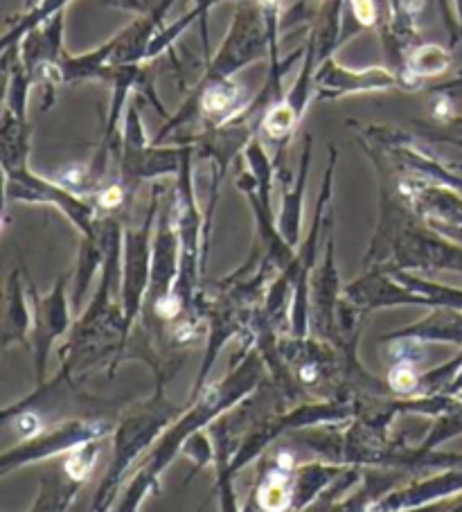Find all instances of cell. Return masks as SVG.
Returning a JSON list of instances; mask_svg holds the SVG:
<instances>
[{
  "mask_svg": "<svg viewBox=\"0 0 462 512\" xmlns=\"http://www.w3.org/2000/svg\"><path fill=\"white\" fill-rule=\"evenodd\" d=\"M30 328V314L25 310L23 303V294L19 285L10 287V312H7V321H5V341L10 343L12 337L16 339H25V330Z\"/></svg>",
  "mask_w": 462,
  "mask_h": 512,
  "instance_id": "2e32d148",
  "label": "cell"
},
{
  "mask_svg": "<svg viewBox=\"0 0 462 512\" xmlns=\"http://www.w3.org/2000/svg\"><path fill=\"white\" fill-rule=\"evenodd\" d=\"M93 443V440H91ZM91 443H86V445H79L75 452H73V456L68 458V463H66V472H68V476L70 479H73L75 483H82L86 476H88V472H91V465H93V458H95V445H91Z\"/></svg>",
  "mask_w": 462,
  "mask_h": 512,
  "instance_id": "e0dca14e",
  "label": "cell"
},
{
  "mask_svg": "<svg viewBox=\"0 0 462 512\" xmlns=\"http://www.w3.org/2000/svg\"><path fill=\"white\" fill-rule=\"evenodd\" d=\"M66 280V276L61 278L57 289L48 298H34L37 300V310H34V343H37L39 375H43V368H46L50 343L68 328V307L64 298Z\"/></svg>",
  "mask_w": 462,
  "mask_h": 512,
  "instance_id": "30bf717a",
  "label": "cell"
},
{
  "mask_svg": "<svg viewBox=\"0 0 462 512\" xmlns=\"http://www.w3.org/2000/svg\"><path fill=\"white\" fill-rule=\"evenodd\" d=\"M388 339H415L422 343L442 341L462 346V310L453 307H435L431 316L411 328L390 334Z\"/></svg>",
  "mask_w": 462,
  "mask_h": 512,
  "instance_id": "8fae6325",
  "label": "cell"
},
{
  "mask_svg": "<svg viewBox=\"0 0 462 512\" xmlns=\"http://www.w3.org/2000/svg\"><path fill=\"white\" fill-rule=\"evenodd\" d=\"M314 86L318 100H339L354 93L372 91H420L422 82L393 68H363L352 70L341 66L334 57H327L314 73Z\"/></svg>",
  "mask_w": 462,
  "mask_h": 512,
  "instance_id": "3957f363",
  "label": "cell"
},
{
  "mask_svg": "<svg viewBox=\"0 0 462 512\" xmlns=\"http://www.w3.org/2000/svg\"><path fill=\"white\" fill-rule=\"evenodd\" d=\"M462 492V467H449L442 474H435L431 479L422 483H413L408 488L390 494L379 506H372V510H408L420 508L424 503L440 501L453 497V494Z\"/></svg>",
  "mask_w": 462,
  "mask_h": 512,
  "instance_id": "9c48e42d",
  "label": "cell"
},
{
  "mask_svg": "<svg viewBox=\"0 0 462 512\" xmlns=\"http://www.w3.org/2000/svg\"><path fill=\"white\" fill-rule=\"evenodd\" d=\"M142 3H145V5H147V10H151V7H154V5H156V0H142Z\"/></svg>",
  "mask_w": 462,
  "mask_h": 512,
  "instance_id": "cb8c5ba5",
  "label": "cell"
},
{
  "mask_svg": "<svg viewBox=\"0 0 462 512\" xmlns=\"http://www.w3.org/2000/svg\"><path fill=\"white\" fill-rule=\"evenodd\" d=\"M451 66V52L440 46H433V43H422V46H415L406 57V68L404 73L411 75L413 79H424L447 73Z\"/></svg>",
  "mask_w": 462,
  "mask_h": 512,
  "instance_id": "9a60e30c",
  "label": "cell"
},
{
  "mask_svg": "<svg viewBox=\"0 0 462 512\" xmlns=\"http://www.w3.org/2000/svg\"><path fill=\"white\" fill-rule=\"evenodd\" d=\"M352 7L354 19H357L359 28H372L379 23V10L375 0H348Z\"/></svg>",
  "mask_w": 462,
  "mask_h": 512,
  "instance_id": "d6986e66",
  "label": "cell"
},
{
  "mask_svg": "<svg viewBox=\"0 0 462 512\" xmlns=\"http://www.w3.org/2000/svg\"><path fill=\"white\" fill-rule=\"evenodd\" d=\"M5 190L10 199H19V201H43V203H55L59 210L73 219L77 228H82L86 237H95V228H93V215L95 208L91 203H86L84 199H79L73 190L61 188L57 183H50L41 176H34L28 165H14V167H5Z\"/></svg>",
  "mask_w": 462,
  "mask_h": 512,
  "instance_id": "5b68a950",
  "label": "cell"
},
{
  "mask_svg": "<svg viewBox=\"0 0 462 512\" xmlns=\"http://www.w3.org/2000/svg\"><path fill=\"white\" fill-rule=\"evenodd\" d=\"M447 125H449V127H453V129L462 131V116H453V118H449V120H447Z\"/></svg>",
  "mask_w": 462,
  "mask_h": 512,
  "instance_id": "603a6c76",
  "label": "cell"
},
{
  "mask_svg": "<svg viewBox=\"0 0 462 512\" xmlns=\"http://www.w3.org/2000/svg\"><path fill=\"white\" fill-rule=\"evenodd\" d=\"M377 10H379V23L386 25L390 19V10H393V0H375Z\"/></svg>",
  "mask_w": 462,
  "mask_h": 512,
  "instance_id": "7402d4cb",
  "label": "cell"
},
{
  "mask_svg": "<svg viewBox=\"0 0 462 512\" xmlns=\"http://www.w3.org/2000/svg\"><path fill=\"white\" fill-rule=\"evenodd\" d=\"M192 145L183 147H161L147 143L145 129H142L138 104H129L124 116L122 131V179L120 185L129 194L138 188L142 179H154L163 174H179L185 156L192 152Z\"/></svg>",
  "mask_w": 462,
  "mask_h": 512,
  "instance_id": "7a4b0ae2",
  "label": "cell"
},
{
  "mask_svg": "<svg viewBox=\"0 0 462 512\" xmlns=\"http://www.w3.org/2000/svg\"><path fill=\"white\" fill-rule=\"evenodd\" d=\"M309 161H312V136L305 138V152H302L300 161V174L296 185L289 192L284 188V206L278 224V233L287 240L291 246H296L298 233H300V219H302V194H305V183L309 174Z\"/></svg>",
  "mask_w": 462,
  "mask_h": 512,
  "instance_id": "7c38bea8",
  "label": "cell"
},
{
  "mask_svg": "<svg viewBox=\"0 0 462 512\" xmlns=\"http://www.w3.org/2000/svg\"><path fill=\"white\" fill-rule=\"evenodd\" d=\"M156 402L147 406V411L129 416L122 422V427L118 429V436H115L113 470L106 474V479L102 481L95 508H104L106 503L113 501L115 490L120 488L124 470H127V467L133 463V458H136L142 449L149 447V443L156 438L158 431H161L174 416L170 406H161V409H156Z\"/></svg>",
  "mask_w": 462,
  "mask_h": 512,
  "instance_id": "277c9868",
  "label": "cell"
},
{
  "mask_svg": "<svg viewBox=\"0 0 462 512\" xmlns=\"http://www.w3.org/2000/svg\"><path fill=\"white\" fill-rule=\"evenodd\" d=\"M413 364H397L390 373V386L399 395H413L417 393V386H420V375H415Z\"/></svg>",
  "mask_w": 462,
  "mask_h": 512,
  "instance_id": "ac0fdd59",
  "label": "cell"
},
{
  "mask_svg": "<svg viewBox=\"0 0 462 512\" xmlns=\"http://www.w3.org/2000/svg\"><path fill=\"white\" fill-rule=\"evenodd\" d=\"M68 3H73V0H34L28 10H25L19 19L10 25V30H7L3 39V52L19 48V43L28 37L32 30H37L39 25L50 21L52 16L64 12Z\"/></svg>",
  "mask_w": 462,
  "mask_h": 512,
  "instance_id": "4fadbf2b",
  "label": "cell"
},
{
  "mask_svg": "<svg viewBox=\"0 0 462 512\" xmlns=\"http://www.w3.org/2000/svg\"><path fill=\"white\" fill-rule=\"evenodd\" d=\"M106 429L109 427L102 425V422H84V420L68 422V425L50 431V434L32 440V443H28V445L16 447L14 452H5L3 454V472H10V470H14V467H21L25 463L41 461V458L55 456V454L66 452V449L91 443V440L100 438Z\"/></svg>",
  "mask_w": 462,
  "mask_h": 512,
  "instance_id": "52a82bcc",
  "label": "cell"
},
{
  "mask_svg": "<svg viewBox=\"0 0 462 512\" xmlns=\"http://www.w3.org/2000/svg\"><path fill=\"white\" fill-rule=\"evenodd\" d=\"M438 7H440V12H442L444 25H447V30H449V37H451L449 46L453 48L458 43V39H460V28H458V21H453V16H451V0H438Z\"/></svg>",
  "mask_w": 462,
  "mask_h": 512,
  "instance_id": "ffe728a7",
  "label": "cell"
},
{
  "mask_svg": "<svg viewBox=\"0 0 462 512\" xmlns=\"http://www.w3.org/2000/svg\"><path fill=\"white\" fill-rule=\"evenodd\" d=\"M260 375H262L260 357H257L255 352H248L233 375H228L221 379L219 384L210 386L208 391L199 397V402L194 404V409L188 413V416H185L179 425H176L170 434L161 440V445L156 447V452L149 456L147 465H142L136 481L131 483V490L127 494V499H124L122 508L124 510L136 508L151 485H156L158 474L165 470V465L172 461L174 454L181 449V445H185V440H188L194 431H199V427L208 425V422L215 416H219L221 411L230 409L237 400H242V397L257 384Z\"/></svg>",
  "mask_w": 462,
  "mask_h": 512,
  "instance_id": "6da1fadb",
  "label": "cell"
},
{
  "mask_svg": "<svg viewBox=\"0 0 462 512\" xmlns=\"http://www.w3.org/2000/svg\"><path fill=\"white\" fill-rule=\"evenodd\" d=\"M343 296L357 305L359 310H375V307H390V305H426L422 296L413 294L406 289L388 269L372 271L361 280L352 282L345 287Z\"/></svg>",
  "mask_w": 462,
  "mask_h": 512,
  "instance_id": "ba28073f",
  "label": "cell"
},
{
  "mask_svg": "<svg viewBox=\"0 0 462 512\" xmlns=\"http://www.w3.org/2000/svg\"><path fill=\"white\" fill-rule=\"evenodd\" d=\"M158 197H154L149 208L147 222L140 226V231H131L124 237V332L129 330L131 321L140 312L142 298L147 296V287L151 280V262H149V231L156 219Z\"/></svg>",
  "mask_w": 462,
  "mask_h": 512,
  "instance_id": "8992f818",
  "label": "cell"
},
{
  "mask_svg": "<svg viewBox=\"0 0 462 512\" xmlns=\"http://www.w3.org/2000/svg\"><path fill=\"white\" fill-rule=\"evenodd\" d=\"M343 467H325V465H305L296 472V479L291 485V508H305L316 497V492L323 490V485H330L336 476L343 474Z\"/></svg>",
  "mask_w": 462,
  "mask_h": 512,
  "instance_id": "5bb4252c",
  "label": "cell"
},
{
  "mask_svg": "<svg viewBox=\"0 0 462 512\" xmlns=\"http://www.w3.org/2000/svg\"><path fill=\"white\" fill-rule=\"evenodd\" d=\"M426 140H440V143H447L458 147L462 152V136H440V134H426ZM458 172H462V165L458 167Z\"/></svg>",
  "mask_w": 462,
  "mask_h": 512,
  "instance_id": "44dd1931",
  "label": "cell"
}]
</instances>
